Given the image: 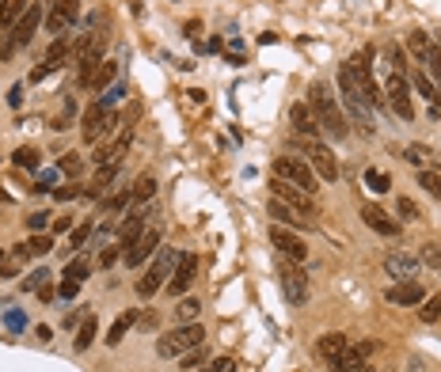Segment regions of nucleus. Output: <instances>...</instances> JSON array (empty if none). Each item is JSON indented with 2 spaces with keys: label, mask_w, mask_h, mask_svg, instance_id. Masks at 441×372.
<instances>
[{
  "label": "nucleus",
  "mask_w": 441,
  "mask_h": 372,
  "mask_svg": "<svg viewBox=\"0 0 441 372\" xmlns=\"http://www.w3.org/2000/svg\"><path fill=\"white\" fill-rule=\"evenodd\" d=\"M115 175H118V164H103V167H95V179H92V190H88V194H103V190H107V183L115 179Z\"/></svg>",
  "instance_id": "cd10ccee"
},
{
  "label": "nucleus",
  "mask_w": 441,
  "mask_h": 372,
  "mask_svg": "<svg viewBox=\"0 0 441 372\" xmlns=\"http://www.w3.org/2000/svg\"><path fill=\"white\" fill-rule=\"evenodd\" d=\"M133 323H138V312H133V308L118 315V319H115V327L107 330V346H118V342H122V338L130 335V327H133Z\"/></svg>",
  "instance_id": "a878e982"
},
{
  "label": "nucleus",
  "mask_w": 441,
  "mask_h": 372,
  "mask_svg": "<svg viewBox=\"0 0 441 372\" xmlns=\"http://www.w3.org/2000/svg\"><path fill=\"white\" fill-rule=\"evenodd\" d=\"M362 221L373 232H381V236H399V221H396V217H388L384 209H376V205H365L362 209Z\"/></svg>",
  "instance_id": "412c9836"
},
{
  "label": "nucleus",
  "mask_w": 441,
  "mask_h": 372,
  "mask_svg": "<svg viewBox=\"0 0 441 372\" xmlns=\"http://www.w3.org/2000/svg\"><path fill=\"white\" fill-rule=\"evenodd\" d=\"M206 361H210L206 346H194V350H187V353H183V369H187V372H194L198 365H206Z\"/></svg>",
  "instance_id": "58836bf2"
},
{
  "label": "nucleus",
  "mask_w": 441,
  "mask_h": 372,
  "mask_svg": "<svg viewBox=\"0 0 441 372\" xmlns=\"http://www.w3.org/2000/svg\"><path fill=\"white\" fill-rule=\"evenodd\" d=\"M88 236H92V221L76 224V228H73V232H69V247H73V251H80V247H84V244H88Z\"/></svg>",
  "instance_id": "a19ab883"
},
{
  "label": "nucleus",
  "mask_w": 441,
  "mask_h": 372,
  "mask_svg": "<svg viewBox=\"0 0 441 372\" xmlns=\"http://www.w3.org/2000/svg\"><path fill=\"white\" fill-rule=\"evenodd\" d=\"M290 122H293V129L301 137H308V141H316L324 129H319V122H316V115H312V107L308 103H297V107L290 110Z\"/></svg>",
  "instance_id": "6ab92c4d"
},
{
  "label": "nucleus",
  "mask_w": 441,
  "mask_h": 372,
  "mask_svg": "<svg viewBox=\"0 0 441 372\" xmlns=\"http://www.w3.org/2000/svg\"><path fill=\"white\" fill-rule=\"evenodd\" d=\"M365 186H369L373 194H384V190L392 186V179H388L384 171H376V167H369V171H365Z\"/></svg>",
  "instance_id": "4c0bfd02"
},
{
  "label": "nucleus",
  "mask_w": 441,
  "mask_h": 372,
  "mask_svg": "<svg viewBox=\"0 0 441 372\" xmlns=\"http://www.w3.org/2000/svg\"><path fill=\"white\" fill-rule=\"evenodd\" d=\"M46 19V12H42V4H31L27 12H23V19L15 23L12 31H8V38L0 42V58H12L15 50H23V46L35 38V31H38V23Z\"/></svg>",
  "instance_id": "20e7f679"
},
{
  "label": "nucleus",
  "mask_w": 441,
  "mask_h": 372,
  "mask_svg": "<svg viewBox=\"0 0 441 372\" xmlns=\"http://www.w3.org/2000/svg\"><path fill=\"white\" fill-rule=\"evenodd\" d=\"M15 164L19 167H38V149H31V144H23V149H15Z\"/></svg>",
  "instance_id": "79ce46f5"
},
{
  "label": "nucleus",
  "mask_w": 441,
  "mask_h": 372,
  "mask_svg": "<svg viewBox=\"0 0 441 372\" xmlns=\"http://www.w3.org/2000/svg\"><path fill=\"white\" fill-rule=\"evenodd\" d=\"M115 126H118V115H115V110L99 107V103L84 110V141H88V144H99Z\"/></svg>",
  "instance_id": "9d476101"
},
{
  "label": "nucleus",
  "mask_w": 441,
  "mask_h": 372,
  "mask_svg": "<svg viewBox=\"0 0 441 372\" xmlns=\"http://www.w3.org/2000/svg\"><path fill=\"white\" fill-rule=\"evenodd\" d=\"M76 186H61V190H58V201H69V198H76Z\"/></svg>",
  "instance_id": "bf43d9fd"
},
{
  "label": "nucleus",
  "mask_w": 441,
  "mask_h": 372,
  "mask_svg": "<svg viewBox=\"0 0 441 372\" xmlns=\"http://www.w3.org/2000/svg\"><path fill=\"white\" fill-rule=\"evenodd\" d=\"M403 160H407V164H426V160H430V152L426 149H422V144H407V149H403Z\"/></svg>",
  "instance_id": "37998d69"
},
{
  "label": "nucleus",
  "mask_w": 441,
  "mask_h": 372,
  "mask_svg": "<svg viewBox=\"0 0 441 372\" xmlns=\"http://www.w3.org/2000/svg\"><path fill=\"white\" fill-rule=\"evenodd\" d=\"M31 8V0H0V27L12 31L15 23L23 19V12Z\"/></svg>",
  "instance_id": "393cba45"
},
{
  "label": "nucleus",
  "mask_w": 441,
  "mask_h": 372,
  "mask_svg": "<svg viewBox=\"0 0 441 372\" xmlns=\"http://www.w3.org/2000/svg\"><path fill=\"white\" fill-rule=\"evenodd\" d=\"M419 186L426 194H434V198H441V171H438V167H434V171H430V167H422V171H419Z\"/></svg>",
  "instance_id": "7c9ffc66"
},
{
  "label": "nucleus",
  "mask_w": 441,
  "mask_h": 372,
  "mask_svg": "<svg viewBox=\"0 0 441 372\" xmlns=\"http://www.w3.org/2000/svg\"><path fill=\"white\" fill-rule=\"evenodd\" d=\"M23 258H27V247H15L12 251V258H4V262H0V278H15V273H19V266H23Z\"/></svg>",
  "instance_id": "c85d7f7f"
},
{
  "label": "nucleus",
  "mask_w": 441,
  "mask_h": 372,
  "mask_svg": "<svg viewBox=\"0 0 441 372\" xmlns=\"http://www.w3.org/2000/svg\"><path fill=\"white\" fill-rule=\"evenodd\" d=\"M88 270H92V262H88L84 255H76L73 262H65V278H73V281H84Z\"/></svg>",
  "instance_id": "e433bc0d"
},
{
  "label": "nucleus",
  "mask_w": 441,
  "mask_h": 372,
  "mask_svg": "<svg viewBox=\"0 0 441 372\" xmlns=\"http://www.w3.org/2000/svg\"><path fill=\"white\" fill-rule=\"evenodd\" d=\"M69 224H73V221H69V217H61V221H53V232H69Z\"/></svg>",
  "instance_id": "052dcab7"
},
{
  "label": "nucleus",
  "mask_w": 441,
  "mask_h": 372,
  "mask_svg": "<svg viewBox=\"0 0 441 372\" xmlns=\"http://www.w3.org/2000/svg\"><path fill=\"white\" fill-rule=\"evenodd\" d=\"M422 262H430V266H438V270H441V244H426V247H422Z\"/></svg>",
  "instance_id": "49530a36"
},
{
  "label": "nucleus",
  "mask_w": 441,
  "mask_h": 372,
  "mask_svg": "<svg viewBox=\"0 0 441 372\" xmlns=\"http://www.w3.org/2000/svg\"><path fill=\"white\" fill-rule=\"evenodd\" d=\"M115 76H118V65H115V61H99V69H95V76H92V92L107 87Z\"/></svg>",
  "instance_id": "bb28decb"
},
{
  "label": "nucleus",
  "mask_w": 441,
  "mask_h": 372,
  "mask_svg": "<svg viewBox=\"0 0 441 372\" xmlns=\"http://www.w3.org/2000/svg\"><path fill=\"white\" fill-rule=\"evenodd\" d=\"M278 285H282V296L293 308H301L312 293V278L304 273L301 262H290V258H278Z\"/></svg>",
  "instance_id": "f03ea898"
},
{
  "label": "nucleus",
  "mask_w": 441,
  "mask_h": 372,
  "mask_svg": "<svg viewBox=\"0 0 441 372\" xmlns=\"http://www.w3.org/2000/svg\"><path fill=\"white\" fill-rule=\"evenodd\" d=\"M118 255H122V247H107V251L99 255V266H115V262H118Z\"/></svg>",
  "instance_id": "5fc2aeb1"
},
{
  "label": "nucleus",
  "mask_w": 441,
  "mask_h": 372,
  "mask_svg": "<svg viewBox=\"0 0 441 372\" xmlns=\"http://www.w3.org/2000/svg\"><path fill=\"white\" fill-rule=\"evenodd\" d=\"M308 107H312V115H316V122H319V129H324L327 137H347L350 133L347 118H342V110H339V99L331 95V87H327L324 80H312Z\"/></svg>",
  "instance_id": "f257e3e1"
},
{
  "label": "nucleus",
  "mask_w": 441,
  "mask_h": 372,
  "mask_svg": "<svg viewBox=\"0 0 441 372\" xmlns=\"http://www.w3.org/2000/svg\"><path fill=\"white\" fill-rule=\"evenodd\" d=\"M270 244L278 247V255H282V258H290V262H304V258H308V247H304L290 228H282V224L270 228Z\"/></svg>",
  "instance_id": "4468645a"
},
{
  "label": "nucleus",
  "mask_w": 441,
  "mask_h": 372,
  "mask_svg": "<svg viewBox=\"0 0 441 372\" xmlns=\"http://www.w3.org/2000/svg\"><path fill=\"white\" fill-rule=\"evenodd\" d=\"M388 301H392V304H403V308H411V304H422V301H426V293H422L419 281H399L396 289H388Z\"/></svg>",
  "instance_id": "4be33fe9"
},
{
  "label": "nucleus",
  "mask_w": 441,
  "mask_h": 372,
  "mask_svg": "<svg viewBox=\"0 0 441 372\" xmlns=\"http://www.w3.org/2000/svg\"><path fill=\"white\" fill-rule=\"evenodd\" d=\"M46 278H50V270H35V273H27L23 289H42V285H46Z\"/></svg>",
  "instance_id": "de8ad7c7"
},
{
  "label": "nucleus",
  "mask_w": 441,
  "mask_h": 372,
  "mask_svg": "<svg viewBox=\"0 0 441 372\" xmlns=\"http://www.w3.org/2000/svg\"><path fill=\"white\" fill-rule=\"evenodd\" d=\"M61 171H65V175H80V156H73V152H69V156H61Z\"/></svg>",
  "instance_id": "8fccbe9b"
},
{
  "label": "nucleus",
  "mask_w": 441,
  "mask_h": 372,
  "mask_svg": "<svg viewBox=\"0 0 441 372\" xmlns=\"http://www.w3.org/2000/svg\"><path fill=\"white\" fill-rule=\"evenodd\" d=\"M270 190H274V198L278 201H285V205H293L297 213H304L308 221H316V205H312V194H304L301 186H293V183H285V179H270Z\"/></svg>",
  "instance_id": "9b49d317"
},
{
  "label": "nucleus",
  "mask_w": 441,
  "mask_h": 372,
  "mask_svg": "<svg viewBox=\"0 0 441 372\" xmlns=\"http://www.w3.org/2000/svg\"><path fill=\"white\" fill-rule=\"evenodd\" d=\"M194 273H198V255H194V251H183L179 262H175V273L167 278V293L183 296V293H187V285L194 281Z\"/></svg>",
  "instance_id": "ddd939ff"
},
{
  "label": "nucleus",
  "mask_w": 441,
  "mask_h": 372,
  "mask_svg": "<svg viewBox=\"0 0 441 372\" xmlns=\"http://www.w3.org/2000/svg\"><path fill=\"white\" fill-rule=\"evenodd\" d=\"M347 346H350L347 335H324V338H319V357H324L327 365H335V361L347 353Z\"/></svg>",
  "instance_id": "5701e85b"
},
{
  "label": "nucleus",
  "mask_w": 441,
  "mask_h": 372,
  "mask_svg": "<svg viewBox=\"0 0 441 372\" xmlns=\"http://www.w3.org/2000/svg\"><path fill=\"white\" fill-rule=\"evenodd\" d=\"M23 247H27V255H50V251H53V239L42 236V232H35V236H31Z\"/></svg>",
  "instance_id": "c9c22d12"
},
{
  "label": "nucleus",
  "mask_w": 441,
  "mask_h": 372,
  "mask_svg": "<svg viewBox=\"0 0 441 372\" xmlns=\"http://www.w3.org/2000/svg\"><path fill=\"white\" fill-rule=\"evenodd\" d=\"M267 213L274 217V224H282V228H312V224H316V221H308L304 213H297L293 205H285V201H278V198H270Z\"/></svg>",
  "instance_id": "f3484780"
},
{
  "label": "nucleus",
  "mask_w": 441,
  "mask_h": 372,
  "mask_svg": "<svg viewBox=\"0 0 441 372\" xmlns=\"http://www.w3.org/2000/svg\"><path fill=\"white\" fill-rule=\"evenodd\" d=\"M76 53V42L69 35H58L50 42V50H46V58H42V65H38V69H31V84H38V80H46L50 76L53 69H61V65H65L69 58H73Z\"/></svg>",
  "instance_id": "6e6552de"
},
{
  "label": "nucleus",
  "mask_w": 441,
  "mask_h": 372,
  "mask_svg": "<svg viewBox=\"0 0 441 372\" xmlns=\"http://www.w3.org/2000/svg\"><path fill=\"white\" fill-rule=\"evenodd\" d=\"M376 350V342H350L347 353H342L339 361H335V372H365V357Z\"/></svg>",
  "instance_id": "2eb2a0df"
},
{
  "label": "nucleus",
  "mask_w": 441,
  "mask_h": 372,
  "mask_svg": "<svg viewBox=\"0 0 441 372\" xmlns=\"http://www.w3.org/2000/svg\"><path fill=\"white\" fill-rule=\"evenodd\" d=\"M304 160H308V167H312V171H316L324 183H335V179H339V160H335V152L327 149V144L304 141Z\"/></svg>",
  "instance_id": "1a4fd4ad"
},
{
  "label": "nucleus",
  "mask_w": 441,
  "mask_h": 372,
  "mask_svg": "<svg viewBox=\"0 0 441 372\" xmlns=\"http://www.w3.org/2000/svg\"><path fill=\"white\" fill-rule=\"evenodd\" d=\"M347 72L354 76V84L362 87L369 107H381L384 95H381V84H376V76H373V50H358L354 58L347 61Z\"/></svg>",
  "instance_id": "7ed1b4c3"
},
{
  "label": "nucleus",
  "mask_w": 441,
  "mask_h": 372,
  "mask_svg": "<svg viewBox=\"0 0 441 372\" xmlns=\"http://www.w3.org/2000/svg\"><path fill=\"white\" fill-rule=\"evenodd\" d=\"M407 46H411V53H415V58H419V61H426V53H430V46H434V42H430V38L422 35V31H411V38H407Z\"/></svg>",
  "instance_id": "473e14b6"
},
{
  "label": "nucleus",
  "mask_w": 441,
  "mask_h": 372,
  "mask_svg": "<svg viewBox=\"0 0 441 372\" xmlns=\"http://www.w3.org/2000/svg\"><path fill=\"white\" fill-rule=\"evenodd\" d=\"M384 270H388L392 278H399V281H415V273H419V258H415V255H403V251H396V255L384 258Z\"/></svg>",
  "instance_id": "aec40b11"
},
{
  "label": "nucleus",
  "mask_w": 441,
  "mask_h": 372,
  "mask_svg": "<svg viewBox=\"0 0 441 372\" xmlns=\"http://www.w3.org/2000/svg\"><path fill=\"white\" fill-rule=\"evenodd\" d=\"M152 194H156V179H152V175H141L138 186L130 190V198L133 201H152Z\"/></svg>",
  "instance_id": "2f4dec72"
},
{
  "label": "nucleus",
  "mask_w": 441,
  "mask_h": 372,
  "mask_svg": "<svg viewBox=\"0 0 441 372\" xmlns=\"http://www.w3.org/2000/svg\"><path fill=\"white\" fill-rule=\"evenodd\" d=\"M141 232H145V217H141V213H138V217H130V221L122 224V232H118V247H122V255L141 239Z\"/></svg>",
  "instance_id": "b1692460"
},
{
  "label": "nucleus",
  "mask_w": 441,
  "mask_h": 372,
  "mask_svg": "<svg viewBox=\"0 0 441 372\" xmlns=\"http://www.w3.org/2000/svg\"><path fill=\"white\" fill-rule=\"evenodd\" d=\"M419 319H422V323H438V319H441V296H426V301H422Z\"/></svg>",
  "instance_id": "f704fd0d"
},
{
  "label": "nucleus",
  "mask_w": 441,
  "mask_h": 372,
  "mask_svg": "<svg viewBox=\"0 0 441 372\" xmlns=\"http://www.w3.org/2000/svg\"><path fill=\"white\" fill-rule=\"evenodd\" d=\"M118 95H122V84H115V87H110V92H107V95H103V103H99V107H110V103H115V99H118Z\"/></svg>",
  "instance_id": "13d9d810"
},
{
  "label": "nucleus",
  "mask_w": 441,
  "mask_h": 372,
  "mask_svg": "<svg viewBox=\"0 0 441 372\" xmlns=\"http://www.w3.org/2000/svg\"><path fill=\"white\" fill-rule=\"evenodd\" d=\"M270 171L278 175V179H285V183H293V186H301L304 194H316V183H319V175L308 167V160H297V156H274V164H270Z\"/></svg>",
  "instance_id": "39448f33"
},
{
  "label": "nucleus",
  "mask_w": 441,
  "mask_h": 372,
  "mask_svg": "<svg viewBox=\"0 0 441 372\" xmlns=\"http://www.w3.org/2000/svg\"><path fill=\"white\" fill-rule=\"evenodd\" d=\"M175 315H179L183 323H194V315H198V301H194V296H190V301H179Z\"/></svg>",
  "instance_id": "a18cd8bd"
},
{
  "label": "nucleus",
  "mask_w": 441,
  "mask_h": 372,
  "mask_svg": "<svg viewBox=\"0 0 441 372\" xmlns=\"http://www.w3.org/2000/svg\"><path fill=\"white\" fill-rule=\"evenodd\" d=\"M53 179H58V171H42V175H38V190H50Z\"/></svg>",
  "instance_id": "6e6d98bb"
},
{
  "label": "nucleus",
  "mask_w": 441,
  "mask_h": 372,
  "mask_svg": "<svg viewBox=\"0 0 441 372\" xmlns=\"http://www.w3.org/2000/svg\"><path fill=\"white\" fill-rule=\"evenodd\" d=\"M206 342V330L198 327V323H183L179 330H172V335H164L156 342V353L160 357H183L187 350H194V346Z\"/></svg>",
  "instance_id": "423d86ee"
},
{
  "label": "nucleus",
  "mask_w": 441,
  "mask_h": 372,
  "mask_svg": "<svg viewBox=\"0 0 441 372\" xmlns=\"http://www.w3.org/2000/svg\"><path fill=\"white\" fill-rule=\"evenodd\" d=\"M130 190H122V194H115V198H107V209H110V213H118V209H126V205H130Z\"/></svg>",
  "instance_id": "09e8293b"
},
{
  "label": "nucleus",
  "mask_w": 441,
  "mask_h": 372,
  "mask_svg": "<svg viewBox=\"0 0 441 372\" xmlns=\"http://www.w3.org/2000/svg\"><path fill=\"white\" fill-rule=\"evenodd\" d=\"M0 262H4V255H0Z\"/></svg>",
  "instance_id": "e2e57ef3"
},
{
  "label": "nucleus",
  "mask_w": 441,
  "mask_h": 372,
  "mask_svg": "<svg viewBox=\"0 0 441 372\" xmlns=\"http://www.w3.org/2000/svg\"><path fill=\"white\" fill-rule=\"evenodd\" d=\"M4 323H8L12 330H23V315H19V312H8V315H4Z\"/></svg>",
  "instance_id": "4d7b16f0"
},
{
  "label": "nucleus",
  "mask_w": 441,
  "mask_h": 372,
  "mask_svg": "<svg viewBox=\"0 0 441 372\" xmlns=\"http://www.w3.org/2000/svg\"><path fill=\"white\" fill-rule=\"evenodd\" d=\"M396 213L403 217V221H419V205H415L411 198H399L396 201Z\"/></svg>",
  "instance_id": "c03bdc74"
},
{
  "label": "nucleus",
  "mask_w": 441,
  "mask_h": 372,
  "mask_svg": "<svg viewBox=\"0 0 441 372\" xmlns=\"http://www.w3.org/2000/svg\"><path fill=\"white\" fill-rule=\"evenodd\" d=\"M411 84L419 87V95H426L430 103H438V84L426 76V72H415V76H411Z\"/></svg>",
  "instance_id": "72a5a7b5"
},
{
  "label": "nucleus",
  "mask_w": 441,
  "mask_h": 372,
  "mask_svg": "<svg viewBox=\"0 0 441 372\" xmlns=\"http://www.w3.org/2000/svg\"><path fill=\"white\" fill-rule=\"evenodd\" d=\"M175 262H179V251H172V247L160 251V255L152 258V266L145 270V278L138 281V296H152V293H156V289L175 273Z\"/></svg>",
  "instance_id": "0eeeda50"
},
{
  "label": "nucleus",
  "mask_w": 441,
  "mask_h": 372,
  "mask_svg": "<svg viewBox=\"0 0 441 372\" xmlns=\"http://www.w3.org/2000/svg\"><path fill=\"white\" fill-rule=\"evenodd\" d=\"M438 50H441V38H438Z\"/></svg>",
  "instance_id": "680f3d73"
},
{
  "label": "nucleus",
  "mask_w": 441,
  "mask_h": 372,
  "mask_svg": "<svg viewBox=\"0 0 441 372\" xmlns=\"http://www.w3.org/2000/svg\"><path fill=\"white\" fill-rule=\"evenodd\" d=\"M384 92H388L392 110H396V115L403 118V122H411V118H415V107H411V84H407L403 72H392V76H388V87H384Z\"/></svg>",
  "instance_id": "f8f14e48"
},
{
  "label": "nucleus",
  "mask_w": 441,
  "mask_h": 372,
  "mask_svg": "<svg viewBox=\"0 0 441 372\" xmlns=\"http://www.w3.org/2000/svg\"><path fill=\"white\" fill-rule=\"evenodd\" d=\"M210 372H236V361H232V357H217V361H210Z\"/></svg>",
  "instance_id": "864d4df0"
},
{
  "label": "nucleus",
  "mask_w": 441,
  "mask_h": 372,
  "mask_svg": "<svg viewBox=\"0 0 441 372\" xmlns=\"http://www.w3.org/2000/svg\"><path fill=\"white\" fill-rule=\"evenodd\" d=\"M426 76H434V84H441V50L438 46H430V53H426Z\"/></svg>",
  "instance_id": "ea45409f"
},
{
  "label": "nucleus",
  "mask_w": 441,
  "mask_h": 372,
  "mask_svg": "<svg viewBox=\"0 0 441 372\" xmlns=\"http://www.w3.org/2000/svg\"><path fill=\"white\" fill-rule=\"evenodd\" d=\"M80 12V0H53V12L46 15V27H50V35H65L69 23L76 19Z\"/></svg>",
  "instance_id": "dca6fc26"
},
{
  "label": "nucleus",
  "mask_w": 441,
  "mask_h": 372,
  "mask_svg": "<svg viewBox=\"0 0 441 372\" xmlns=\"http://www.w3.org/2000/svg\"><path fill=\"white\" fill-rule=\"evenodd\" d=\"M95 330H99V323H95V315H88L76 330V350H88V346L95 342Z\"/></svg>",
  "instance_id": "c756f323"
},
{
  "label": "nucleus",
  "mask_w": 441,
  "mask_h": 372,
  "mask_svg": "<svg viewBox=\"0 0 441 372\" xmlns=\"http://www.w3.org/2000/svg\"><path fill=\"white\" fill-rule=\"evenodd\" d=\"M27 228H31V232L50 228V213H35V217H27Z\"/></svg>",
  "instance_id": "3c124183"
},
{
  "label": "nucleus",
  "mask_w": 441,
  "mask_h": 372,
  "mask_svg": "<svg viewBox=\"0 0 441 372\" xmlns=\"http://www.w3.org/2000/svg\"><path fill=\"white\" fill-rule=\"evenodd\" d=\"M58 293H61V296H65V301H73V296L80 293V281H73V278H65V281H61V289H58Z\"/></svg>",
  "instance_id": "603ef678"
},
{
  "label": "nucleus",
  "mask_w": 441,
  "mask_h": 372,
  "mask_svg": "<svg viewBox=\"0 0 441 372\" xmlns=\"http://www.w3.org/2000/svg\"><path fill=\"white\" fill-rule=\"evenodd\" d=\"M156 247H160V224H152V228L141 232V239H138V244L126 251V266H141V262H145V258H149Z\"/></svg>",
  "instance_id": "a211bd4d"
}]
</instances>
